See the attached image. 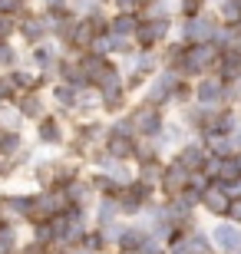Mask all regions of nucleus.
<instances>
[{"label": "nucleus", "mask_w": 241, "mask_h": 254, "mask_svg": "<svg viewBox=\"0 0 241 254\" xmlns=\"http://www.w3.org/2000/svg\"><path fill=\"white\" fill-rule=\"evenodd\" d=\"M168 40H175V17H142L136 30L139 50H162Z\"/></svg>", "instance_id": "f257e3e1"}, {"label": "nucleus", "mask_w": 241, "mask_h": 254, "mask_svg": "<svg viewBox=\"0 0 241 254\" xmlns=\"http://www.w3.org/2000/svg\"><path fill=\"white\" fill-rule=\"evenodd\" d=\"M215 30H218V17L212 13V7L198 17H175V40L182 43H212Z\"/></svg>", "instance_id": "f03ea898"}, {"label": "nucleus", "mask_w": 241, "mask_h": 254, "mask_svg": "<svg viewBox=\"0 0 241 254\" xmlns=\"http://www.w3.org/2000/svg\"><path fill=\"white\" fill-rule=\"evenodd\" d=\"M178 83H182V76H178L175 69H165V66H162V69L142 86V103H152V106H159V109L172 106Z\"/></svg>", "instance_id": "7ed1b4c3"}, {"label": "nucleus", "mask_w": 241, "mask_h": 254, "mask_svg": "<svg viewBox=\"0 0 241 254\" xmlns=\"http://www.w3.org/2000/svg\"><path fill=\"white\" fill-rule=\"evenodd\" d=\"M192 93H195V103L205 106V109H222V106H232V103H228V83H225L218 73L198 76V79L192 83Z\"/></svg>", "instance_id": "20e7f679"}, {"label": "nucleus", "mask_w": 241, "mask_h": 254, "mask_svg": "<svg viewBox=\"0 0 241 254\" xmlns=\"http://www.w3.org/2000/svg\"><path fill=\"white\" fill-rule=\"evenodd\" d=\"M156 185H149L142 179H132L129 185H122L119 191V208H122V218H139L142 208L156 201Z\"/></svg>", "instance_id": "39448f33"}, {"label": "nucleus", "mask_w": 241, "mask_h": 254, "mask_svg": "<svg viewBox=\"0 0 241 254\" xmlns=\"http://www.w3.org/2000/svg\"><path fill=\"white\" fill-rule=\"evenodd\" d=\"M17 37L23 40L27 47H37V43L50 40V37H53L50 13H43V10H27V13L17 20Z\"/></svg>", "instance_id": "423d86ee"}, {"label": "nucleus", "mask_w": 241, "mask_h": 254, "mask_svg": "<svg viewBox=\"0 0 241 254\" xmlns=\"http://www.w3.org/2000/svg\"><path fill=\"white\" fill-rule=\"evenodd\" d=\"M129 119H132V126H136V135L152 139V135H159L162 126H165V109H159V106H152V103H139V106L129 109Z\"/></svg>", "instance_id": "0eeeda50"}, {"label": "nucleus", "mask_w": 241, "mask_h": 254, "mask_svg": "<svg viewBox=\"0 0 241 254\" xmlns=\"http://www.w3.org/2000/svg\"><path fill=\"white\" fill-rule=\"evenodd\" d=\"M208 235H212L218 254H241V225H235L232 218H218L208 228Z\"/></svg>", "instance_id": "6e6552de"}, {"label": "nucleus", "mask_w": 241, "mask_h": 254, "mask_svg": "<svg viewBox=\"0 0 241 254\" xmlns=\"http://www.w3.org/2000/svg\"><path fill=\"white\" fill-rule=\"evenodd\" d=\"M232 195H228V189H225L222 182H212L208 189L202 191V211L212 218H228L232 215Z\"/></svg>", "instance_id": "1a4fd4ad"}, {"label": "nucleus", "mask_w": 241, "mask_h": 254, "mask_svg": "<svg viewBox=\"0 0 241 254\" xmlns=\"http://www.w3.org/2000/svg\"><path fill=\"white\" fill-rule=\"evenodd\" d=\"M66 126L60 123V116L47 113L43 119H37V142L43 145V149H60V145H66Z\"/></svg>", "instance_id": "9d476101"}, {"label": "nucleus", "mask_w": 241, "mask_h": 254, "mask_svg": "<svg viewBox=\"0 0 241 254\" xmlns=\"http://www.w3.org/2000/svg\"><path fill=\"white\" fill-rule=\"evenodd\" d=\"M188 179H192V172H188L182 162L168 159L165 169H162V179H159V191H162L165 198H172V195H178V191H185Z\"/></svg>", "instance_id": "9b49d317"}, {"label": "nucleus", "mask_w": 241, "mask_h": 254, "mask_svg": "<svg viewBox=\"0 0 241 254\" xmlns=\"http://www.w3.org/2000/svg\"><path fill=\"white\" fill-rule=\"evenodd\" d=\"M208 155H212V152L205 149V142L198 139V135H192V139H188L185 145H182V149L172 155V159L182 162L188 172H202V169H205V162H208Z\"/></svg>", "instance_id": "f8f14e48"}, {"label": "nucleus", "mask_w": 241, "mask_h": 254, "mask_svg": "<svg viewBox=\"0 0 241 254\" xmlns=\"http://www.w3.org/2000/svg\"><path fill=\"white\" fill-rule=\"evenodd\" d=\"M142 23V13H122V10H112L109 13V30L112 37H126V40H136V30Z\"/></svg>", "instance_id": "ddd939ff"}, {"label": "nucleus", "mask_w": 241, "mask_h": 254, "mask_svg": "<svg viewBox=\"0 0 241 254\" xmlns=\"http://www.w3.org/2000/svg\"><path fill=\"white\" fill-rule=\"evenodd\" d=\"M66 195H70V201H73L76 208H86V211H89V208L99 201V195H96V189H93V182L83 179V175L66 185Z\"/></svg>", "instance_id": "4468645a"}, {"label": "nucleus", "mask_w": 241, "mask_h": 254, "mask_svg": "<svg viewBox=\"0 0 241 254\" xmlns=\"http://www.w3.org/2000/svg\"><path fill=\"white\" fill-rule=\"evenodd\" d=\"M93 218H96V228H106V225H116V221H122L119 198H112V195H99V201L93 205Z\"/></svg>", "instance_id": "2eb2a0df"}, {"label": "nucleus", "mask_w": 241, "mask_h": 254, "mask_svg": "<svg viewBox=\"0 0 241 254\" xmlns=\"http://www.w3.org/2000/svg\"><path fill=\"white\" fill-rule=\"evenodd\" d=\"M136 139L139 135H122V132H106V142H102V149L109 152V155H116V159H129L136 155Z\"/></svg>", "instance_id": "dca6fc26"}, {"label": "nucleus", "mask_w": 241, "mask_h": 254, "mask_svg": "<svg viewBox=\"0 0 241 254\" xmlns=\"http://www.w3.org/2000/svg\"><path fill=\"white\" fill-rule=\"evenodd\" d=\"M13 106H17L20 113H23V119H30V123H37V119L47 116V103H43V96H40L37 89H30V93H17Z\"/></svg>", "instance_id": "f3484780"}, {"label": "nucleus", "mask_w": 241, "mask_h": 254, "mask_svg": "<svg viewBox=\"0 0 241 254\" xmlns=\"http://www.w3.org/2000/svg\"><path fill=\"white\" fill-rule=\"evenodd\" d=\"M80 93H83V89H76V86L63 83V79H56V83L50 86V99H53L60 109H66V113H73V109H76V99H80Z\"/></svg>", "instance_id": "a211bd4d"}, {"label": "nucleus", "mask_w": 241, "mask_h": 254, "mask_svg": "<svg viewBox=\"0 0 241 254\" xmlns=\"http://www.w3.org/2000/svg\"><path fill=\"white\" fill-rule=\"evenodd\" d=\"M23 152H27L23 132H3V129H0V155H3V159L17 162V155H23Z\"/></svg>", "instance_id": "6ab92c4d"}, {"label": "nucleus", "mask_w": 241, "mask_h": 254, "mask_svg": "<svg viewBox=\"0 0 241 254\" xmlns=\"http://www.w3.org/2000/svg\"><path fill=\"white\" fill-rule=\"evenodd\" d=\"M178 3V13L175 17H198L208 10V0H175Z\"/></svg>", "instance_id": "aec40b11"}, {"label": "nucleus", "mask_w": 241, "mask_h": 254, "mask_svg": "<svg viewBox=\"0 0 241 254\" xmlns=\"http://www.w3.org/2000/svg\"><path fill=\"white\" fill-rule=\"evenodd\" d=\"M17 248V225H0V254H13Z\"/></svg>", "instance_id": "412c9836"}, {"label": "nucleus", "mask_w": 241, "mask_h": 254, "mask_svg": "<svg viewBox=\"0 0 241 254\" xmlns=\"http://www.w3.org/2000/svg\"><path fill=\"white\" fill-rule=\"evenodd\" d=\"M102 7H109V0H70V10L73 13H93V10H102Z\"/></svg>", "instance_id": "4be33fe9"}, {"label": "nucleus", "mask_w": 241, "mask_h": 254, "mask_svg": "<svg viewBox=\"0 0 241 254\" xmlns=\"http://www.w3.org/2000/svg\"><path fill=\"white\" fill-rule=\"evenodd\" d=\"M17 50H13V43L10 40H0V69H13L17 66Z\"/></svg>", "instance_id": "5701e85b"}, {"label": "nucleus", "mask_w": 241, "mask_h": 254, "mask_svg": "<svg viewBox=\"0 0 241 254\" xmlns=\"http://www.w3.org/2000/svg\"><path fill=\"white\" fill-rule=\"evenodd\" d=\"M149 0H109L112 10H122V13H142Z\"/></svg>", "instance_id": "b1692460"}, {"label": "nucleus", "mask_w": 241, "mask_h": 254, "mask_svg": "<svg viewBox=\"0 0 241 254\" xmlns=\"http://www.w3.org/2000/svg\"><path fill=\"white\" fill-rule=\"evenodd\" d=\"M17 20H20V17H10V13H0V40H10V37H17Z\"/></svg>", "instance_id": "393cba45"}, {"label": "nucleus", "mask_w": 241, "mask_h": 254, "mask_svg": "<svg viewBox=\"0 0 241 254\" xmlns=\"http://www.w3.org/2000/svg\"><path fill=\"white\" fill-rule=\"evenodd\" d=\"M0 13H10V17H23V13H27V0H0Z\"/></svg>", "instance_id": "a878e982"}, {"label": "nucleus", "mask_w": 241, "mask_h": 254, "mask_svg": "<svg viewBox=\"0 0 241 254\" xmlns=\"http://www.w3.org/2000/svg\"><path fill=\"white\" fill-rule=\"evenodd\" d=\"M17 99V89L10 83V76H0V103H13Z\"/></svg>", "instance_id": "bb28decb"}, {"label": "nucleus", "mask_w": 241, "mask_h": 254, "mask_svg": "<svg viewBox=\"0 0 241 254\" xmlns=\"http://www.w3.org/2000/svg\"><path fill=\"white\" fill-rule=\"evenodd\" d=\"M228 103H232V106H238V109H241V76L228 83Z\"/></svg>", "instance_id": "cd10ccee"}, {"label": "nucleus", "mask_w": 241, "mask_h": 254, "mask_svg": "<svg viewBox=\"0 0 241 254\" xmlns=\"http://www.w3.org/2000/svg\"><path fill=\"white\" fill-rule=\"evenodd\" d=\"M13 172H17V162H13V159H3V155H0V179H10Z\"/></svg>", "instance_id": "c85d7f7f"}, {"label": "nucleus", "mask_w": 241, "mask_h": 254, "mask_svg": "<svg viewBox=\"0 0 241 254\" xmlns=\"http://www.w3.org/2000/svg\"><path fill=\"white\" fill-rule=\"evenodd\" d=\"M228 189V195H232V201H241V179H235L232 185H225Z\"/></svg>", "instance_id": "c756f323"}, {"label": "nucleus", "mask_w": 241, "mask_h": 254, "mask_svg": "<svg viewBox=\"0 0 241 254\" xmlns=\"http://www.w3.org/2000/svg\"><path fill=\"white\" fill-rule=\"evenodd\" d=\"M235 145H238V152H241V126L235 129Z\"/></svg>", "instance_id": "7c9ffc66"}, {"label": "nucleus", "mask_w": 241, "mask_h": 254, "mask_svg": "<svg viewBox=\"0 0 241 254\" xmlns=\"http://www.w3.org/2000/svg\"><path fill=\"white\" fill-rule=\"evenodd\" d=\"M238 159H241V152H238Z\"/></svg>", "instance_id": "2f4dec72"}]
</instances>
